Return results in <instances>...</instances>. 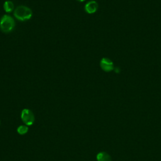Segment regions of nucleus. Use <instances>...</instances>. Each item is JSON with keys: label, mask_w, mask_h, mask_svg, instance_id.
I'll return each mask as SVG.
<instances>
[{"label": "nucleus", "mask_w": 161, "mask_h": 161, "mask_svg": "<svg viewBox=\"0 0 161 161\" xmlns=\"http://www.w3.org/2000/svg\"><path fill=\"white\" fill-rule=\"evenodd\" d=\"M0 123H1V122H0Z\"/></svg>", "instance_id": "10"}, {"label": "nucleus", "mask_w": 161, "mask_h": 161, "mask_svg": "<svg viewBox=\"0 0 161 161\" xmlns=\"http://www.w3.org/2000/svg\"><path fill=\"white\" fill-rule=\"evenodd\" d=\"M96 158L97 161H111L110 155L104 152L98 153L96 156Z\"/></svg>", "instance_id": "6"}, {"label": "nucleus", "mask_w": 161, "mask_h": 161, "mask_svg": "<svg viewBox=\"0 0 161 161\" xmlns=\"http://www.w3.org/2000/svg\"><path fill=\"white\" fill-rule=\"evenodd\" d=\"M3 9L6 13H11L14 9V4L11 1H6L3 4Z\"/></svg>", "instance_id": "7"}, {"label": "nucleus", "mask_w": 161, "mask_h": 161, "mask_svg": "<svg viewBox=\"0 0 161 161\" xmlns=\"http://www.w3.org/2000/svg\"><path fill=\"white\" fill-rule=\"evenodd\" d=\"M21 118L26 126H31L35 121V116L29 109H23L21 113Z\"/></svg>", "instance_id": "3"}, {"label": "nucleus", "mask_w": 161, "mask_h": 161, "mask_svg": "<svg viewBox=\"0 0 161 161\" xmlns=\"http://www.w3.org/2000/svg\"><path fill=\"white\" fill-rule=\"evenodd\" d=\"M100 67L105 72H110L114 70L113 62L108 58L104 57L100 61Z\"/></svg>", "instance_id": "4"}, {"label": "nucleus", "mask_w": 161, "mask_h": 161, "mask_svg": "<svg viewBox=\"0 0 161 161\" xmlns=\"http://www.w3.org/2000/svg\"><path fill=\"white\" fill-rule=\"evenodd\" d=\"M33 13L31 9L26 6H19L14 11V16L19 21H25L31 19Z\"/></svg>", "instance_id": "1"}, {"label": "nucleus", "mask_w": 161, "mask_h": 161, "mask_svg": "<svg viewBox=\"0 0 161 161\" xmlns=\"http://www.w3.org/2000/svg\"><path fill=\"white\" fill-rule=\"evenodd\" d=\"M77 1H79V2H83V1H84L85 0H77Z\"/></svg>", "instance_id": "9"}, {"label": "nucleus", "mask_w": 161, "mask_h": 161, "mask_svg": "<svg viewBox=\"0 0 161 161\" xmlns=\"http://www.w3.org/2000/svg\"><path fill=\"white\" fill-rule=\"evenodd\" d=\"M28 131V127L26 125H20L17 128V132L19 135H25Z\"/></svg>", "instance_id": "8"}, {"label": "nucleus", "mask_w": 161, "mask_h": 161, "mask_svg": "<svg viewBox=\"0 0 161 161\" xmlns=\"http://www.w3.org/2000/svg\"><path fill=\"white\" fill-rule=\"evenodd\" d=\"M15 26L14 19L9 15L4 14L0 19V29L1 30L8 33L11 32Z\"/></svg>", "instance_id": "2"}, {"label": "nucleus", "mask_w": 161, "mask_h": 161, "mask_svg": "<svg viewBox=\"0 0 161 161\" xmlns=\"http://www.w3.org/2000/svg\"><path fill=\"white\" fill-rule=\"evenodd\" d=\"M98 9V4L96 1L91 0L87 2L85 6L84 9L85 11L88 14H93L96 12Z\"/></svg>", "instance_id": "5"}]
</instances>
